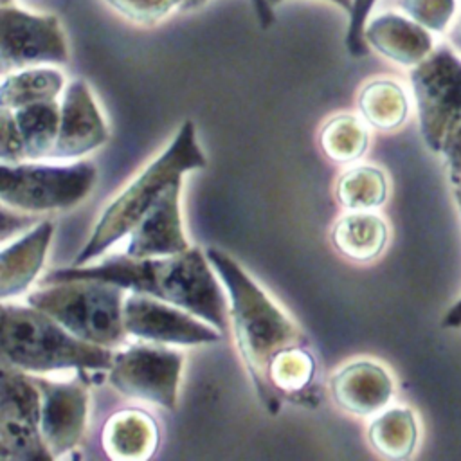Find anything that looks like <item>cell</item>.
Masks as SVG:
<instances>
[{
  "instance_id": "7a4b0ae2",
  "label": "cell",
  "mask_w": 461,
  "mask_h": 461,
  "mask_svg": "<svg viewBox=\"0 0 461 461\" xmlns=\"http://www.w3.org/2000/svg\"><path fill=\"white\" fill-rule=\"evenodd\" d=\"M205 254L230 295L232 330L250 380L263 405L276 414L279 394L268 378L270 362L281 349L301 344L303 335L230 256L218 249Z\"/></svg>"
},
{
  "instance_id": "83f0119b",
  "label": "cell",
  "mask_w": 461,
  "mask_h": 461,
  "mask_svg": "<svg viewBox=\"0 0 461 461\" xmlns=\"http://www.w3.org/2000/svg\"><path fill=\"white\" fill-rule=\"evenodd\" d=\"M400 5L420 25L432 31H443L448 25L456 2L454 0H400Z\"/></svg>"
},
{
  "instance_id": "484cf974",
  "label": "cell",
  "mask_w": 461,
  "mask_h": 461,
  "mask_svg": "<svg viewBox=\"0 0 461 461\" xmlns=\"http://www.w3.org/2000/svg\"><path fill=\"white\" fill-rule=\"evenodd\" d=\"M313 357L301 344L281 349L270 362L268 378L277 394L303 391L313 378Z\"/></svg>"
},
{
  "instance_id": "8fae6325",
  "label": "cell",
  "mask_w": 461,
  "mask_h": 461,
  "mask_svg": "<svg viewBox=\"0 0 461 461\" xmlns=\"http://www.w3.org/2000/svg\"><path fill=\"white\" fill-rule=\"evenodd\" d=\"M128 335L155 344H209L220 340V330L207 326L194 313L155 299L146 294L130 292L122 306Z\"/></svg>"
},
{
  "instance_id": "7402d4cb",
  "label": "cell",
  "mask_w": 461,
  "mask_h": 461,
  "mask_svg": "<svg viewBox=\"0 0 461 461\" xmlns=\"http://www.w3.org/2000/svg\"><path fill=\"white\" fill-rule=\"evenodd\" d=\"M25 144L27 158H47L59 133L61 108L54 101H43L13 110Z\"/></svg>"
},
{
  "instance_id": "ac0fdd59",
  "label": "cell",
  "mask_w": 461,
  "mask_h": 461,
  "mask_svg": "<svg viewBox=\"0 0 461 461\" xmlns=\"http://www.w3.org/2000/svg\"><path fill=\"white\" fill-rule=\"evenodd\" d=\"M158 443L155 420L139 409L112 414L104 425L103 447L112 459H148Z\"/></svg>"
},
{
  "instance_id": "e0dca14e",
  "label": "cell",
  "mask_w": 461,
  "mask_h": 461,
  "mask_svg": "<svg viewBox=\"0 0 461 461\" xmlns=\"http://www.w3.org/2000/svg\"><path fill=\"white\" fill-rule=\"evenodd\" d=\"M54 234L52 221H40L34 229L2 249L0 254V297L7 299L29 288L38 276L50 238Z\"/></svg>"
},
{
  "instance_id": "74e56055",
  "label": "cell",
  "mask_w": 461,
  "mask_h": 461,
  "mask_svg": "<svg viewBox=\"0 0 461 461\" xmlns=\"http://www.w3.org/2000/svg\"><path fill=\"white\" fill-rule=\"evenodd\" d=\"M5 4H11V0H2V5H5Z\"/></svg>"
},
{
  "instance_id": "9c48e42d",
  "label": "cell",
  "mask_w": 461,
  "mask_h": 461,
  "mask_svg": "<svg viewBox=\"0 0 461 461\" xmlns=\"http://www.w3.org/2000/svg\"><path fill=\"white\" fill-rule=\"evenodd\" d=\"M182 353L151 344H133L113 355L108 382L121 394L176 409Z\"/></svg>"
},
{
  "instance_id": "cb8c5ba5",
  "label": "cell",
  "mask_w": 461,
  "mask_h": 461,
  "mask_svg": "<svg viewBox=\"0 0 461 461\" xmlns=\"http://www.w3.org/2000/svg\"><path fill=\"white\" fill-rule=\"evenodd\" d=\"M335 194L340 205L349 211H369L384 203L387 196V180L376 167H351L339 178Z\"/></svg>"
},
{
  "instance_id": "f546056e",
  "label": "cell",
  "mask_w": 461,
  "mask_h": 461,
  "mask_svg": "<svg viewBox=\"0 0 461 461\" xmlns=\"http://www.w3.org/2000/svg\"><path fill=\"white\" fill-rule=\"evenodd\" d=\"M375 4L376 0H353L351 11H349L348 34H346V47L349 54L355 58L367 54V41L364 38V31Z\"/></svg>"
},
{
  "instance_id": "44dd1931",
  "label": "cell",
  "mask_w": 461,
  "mask_h": 461,
  "mask_svg": "<svg viewBox=\"0 0 461 461\" xmlns=\"http://www.w3.org/2000/svg\"><path fill=\"white\" fill-rule=\"evenodd\" d=\"M369 443L376 452L391 459H405L418 441V425L412 411L394 407L376 416L369 425Z\"/></svg>"
},
{
  "instance_id": "30bf717a",
  "label": "cell",
  "mask_w": 461,
  "mask_h": 461,
  "mask_svg": "<svg viewBox=\"0 0 461 461\" xmlns=\"http://www.w3.org/2000/svg\"><path fill=\"white\" fill-rule=\"evenodd\" d=\"M68 45L59 20L16 5H2V72L45 63H67Z\"/></svg>"
},
{
  "instance_id": "ffe728a7",
  "label": "cell",
  "mask_w": 461,
  "mask_h": 461,
  "mask_svg": "<svg viewBox=\"0 0 461 461\" xmlns=\"http://www.w3.org/2000/svg\"><path fill=\"white\" fill-rule=\"evenodd\" d=\"M65 85L63 74L47 67H27L5 74L0 85V104L11 110L54 101Z\"/></svg>"
},
{
  "instance_id": "6da1fadb",
  "label": "cell",
  "mask_w": 461,
  "mask_h": 461,
  "mask_svg": "<svg viewBox=\"0 0 461 461\" xmlns=\"http://www.w3.org/2000/svg\"><path fill=\"white\" fill-rule=\"evenodd\" d=\"M72 277L103 279L124 290L176 304L211 322L220 331L227 328V301L216 283L207 254L203 256L200 249L189 247L180 254L155 258L110 256L97 265L52 270L41 279V285Z\"/></svg>"
},
{
  "instance_id": "d6a6232c",
  "label": "cell",
  "mask_w": 461,
  "mask_h": 461,
  "mask_svg": "<svg viewBox=\"0 0 461 461\" xmlns=\"http://www.w3.org/2000/svg\"><path fill=\"white\" fill-rule=\"evenodd\" d=\"M441 326L443 328H461V297L447 310V313L443 315V321H441Z\"/></svg>"
},
{
  "instance_id": "e575fe53",
  "label": "cell",
  "mask_w": 461,
  "mask_h": 461,
  "mask_svg": "<svg viewBox=\"0 0 461 461\" xmlns=\"http://www.w3.org/2000/svg\"><path fill=\"white\" fill-rule=\"evenodd\" d=\"M268 2V5L270 7H274V5H277V4H281V2H285V0H267ZM328 2H333V4H337L340 9H344V11H351V5H353V0H328Z\"/></svg>"
},
{
  "instance_id": "277c9868",
  "label": "cell",
  "mask_w": 461,
  "mask_h": 461,
  "mask_svg": "<svg viewBox=\"0 0 461 461\" xmlns=\"http://www.w3.org/2000/svg\"><path fill=\"white\" fill-rule=\"evenodd\" d=\"M205 166V155L198 148L194 124L184 121L175 139L101 214L92 236L76 256L74 265H86L106 249L130 234L142 216L153 207L166 189L180 184L182 175Z\"/></svg>"
},
{
  "instance_id": "52a82bcc",
  "label": "cell",
  "mask_w": 461,
  "mask_h": 461,
  "mask_svg": "<svg viewBox=\"0 0 461 461\" xmlns=\"http://www.w3.org/2000/svg\"><path fill=\"white\" fill-rule=\"evenodd\" d=\"M411 85L421 137L429 149L441 151L443 139L461 112V58L441 45L414 65Z\"/></svg>"
},
{
  "instance_id": "4fadbf2b",
  "label": "cell",
  "mask_w": 461,
  "mask_h": 461,
  "mask_svg": "<svg viewBox=\"0 0 461 461\" xmlns=\"http://www.w3.org/2000/svg\"><path fill=\"white\" fill-rule=\"evenodd\" d=\"M59 108V133L47 158H76L106 142V124L83 79H76L67 86Z\"/></svg>"
},
{
  "instance_id": "f1b7e54d",
  "label": "cell",
  "mask_w": 461,
  "mask_h": 461,
  "mask_svg": "<svg viewBox=\"0 0 461 461\" xmlns=\"http://www.w3.org/2000/svg\"><path fill=\"white\" fill-rule=\"evenodd\" d=\"M0 158L2 164H18L27 158L23 137L16 124L14 113L5 106H2L0 115Z\"/></svg>"
},
{
  "instance_id": "9a60e30c",
  "label": "cell",
  "mask_w": 461,
  "mask_h": 461,
  "mask_svg": "<svg viewBox=\"0 0 461 461\" xmlns=\"http://www.w3.org/2000/svg\"><path fill=\"white\" fill-rule=\"evenodd\" d=\"M337 405L353 414H373L393 396V380L384 367L358 360L340 369L330 382Z\"/></svg>"
},
{
  "instance_id": "1f68e13d",
  "label": "cell",
  "mask_w": 461,
  "mask_h": 461,
  "mask_svg": "<svg viewBox=\"0 0 461 461\" xmlns=\"http://www.w3.org/2000/svg\"><path fill=\"white\" fill-rule=\"evenodd\" d=\"M252 9L256 14V20L261 27H270L274 23V13L267 0H252Z\"/></svg>"
},
{
  "instance_id": "5b68a950",
  "label": "cell",
  "mask_w": 461,
  "mask_h": 461,
  "mask_svg": "<svg viewBox=\"0 0 461 461\" xmlns=\"http://www.w3.org/2000/svg\"><path fill=\"white\" fill-rule=\"evenodd\" d=\"M27 303L81 340L115 348L124 342V288L103 279L72 277L47 283L32 292Z\"/></svg>"
},
{
  "instance_id": "2e32d148",
  "label": "cell",
  "mask_w": 461,
  "mask_h": 461,
  "mask_svg": "<svg viewBox=\"0 0 461 461\" xmlns=\"http://www.w3.org/2000/svg\"><path fill=\"white\" fill-rule=\"evenodd\" d=\"M364 38L385 58L400 65H418L432 52V40L423 25L385 13L367 22Z\"/></svg>"
},
{
  "instance_id": "836d02e7",
  "label": "cell",
  "mask_w": 461,
  "mask_h": 461,
  "mask_svg": "<svg viewBox=\"0 0 461 461\" xmlns=\"http://www.w3.org/2000/svg\"><path fill=\"white\" fill-rule=\"evenodd\" d=\"M448 41H450L452 49L461 56V13L457 14V18L452 23V29L448 32Z\"/></svg>"
},
{
  "instance_id": "4316f807",
  "label": "cell",
  "mask_w": 461,
  "mask_h": 461,
  "mask_svg": "<svg viewBox=\"0 0 461 461\" xmlns=\"http://www.w3.org/2000/svg\"><path fill=\"white\" fill-rule=\"evenodd\" d=\"M117 13L137 23H155L173 9H191V0H104Z\"/></svg>"
},
{
  "instance_id": "d4e9b609",
  "label": "cell",
  "mask_w": 461,
  "mask_h": 461,
  "mask_svg": "<svg viewBox=\"0 0 461 461\" xmlns=\"http://www.w3.org/2000/svg\"><path fill=\"white\" fill-rule=\"evenodd\" d=\"M367 139V130L360 119L353 115H339L324 126L321 133V146L330 158L337 162H349L364 155Z\"/></svg>"
},
{
  "instance_id": "5bb4252c",
  "label": "cell",
  "mask_w": 461,
  "mask_h": 461,
  "mask_svg": "<svg viewBox=\"0 0 461 461\" xmlns=\"http://www.w3.org/2000/svg\"><path fill=\"white\" fill-rule=\"evenodd\" d=\"M180 184L171 185L130 232L126 254L131 258L173 256L189 249L180 220Z\"/></svg>"
},
{
  "instance_id": "8992f818",
  "label": "cell",
  "mask_w": 461,
  "mask_h": 461,
  "mask_svg": "<svg viewBox=\"0 0 461 461\" xmlns=\"http://www.w3.org/2000/svg\"><path fill=\"white\" fill-rule=\"evenodd\" d=\"M0 198L5 205L29 212L68 209L94 187L97 169L92 162L70 166L2 164Z\"/></svg>"
},
{
  "instance_id": "d6986e66",
  "label": "cell",
  "mask_w": 461,
  "mask_h": 461,
  "mask_svg": "<svg viewBox=\"0 0 461 461\" xmlns=\"http://www.w3.org/2000/svg\"><path fill=\"white\" fill-rule=\"evenodd\" d=\"M331 241L342 256L355 261H371L387 243V225L369 211H351L335 223Z\"/></svg>"
},
{
  "instance_id": "4dcf8cb0",
  "label": "cell",
  "mask_w": 461,
  "mask_h": 461,
  "mask_svg": "<svg viewBox=\"0 0 461 461\" xmlns=\"http://www.w3.org/2000/svg\"><path fill=\"white\" fill-rule=\"evenodd\" d=\"M439 153L445 157L450 182L456 184L461 178V112L452 121Z\"/></svg>"
},
{
  "instance_id": "ba28073f",
  "label": "cell",
  "mask_w": 461,
  "mask_h": 461,
  "mask_svg": "<svg viewBox=\"0 0 461 461\" xmlns=\"http://www.w3.org/2000/svg\"><path fill=\"white\" fill-rule=\"evenodd\" d=\"M41 393L25 371L2 362L0 375V457L4 461L54 459L41 429Z\"/></svg>"
},
{
  "instance_id": "603a6c76",
  "label": "cell",
  "mask_w": 461,
  "mask_h": 461,
  "mask_svg": "<svg viewBox=\"0 0 461 461\" xmlns=\"http://www.w3.org/2000/svg\"><path fill=\"white\" fill-rule=\"evenodd\" d=\"M360 112L371 126L378 130H394L407 117V95L402 86L389 79L367 83L358 95Z\"/></svg>"
},
{
  "instance_id": "3957f363",
  "label": "cell",
  "mask_w": 461,
  "mask_h": 461,
  "mask_svg": "<svg viewBox=\"0 0 461 461\" xmlns=\"http://www.w3.org/2000/svg\"><path fill=\"white\" fill-rule=\"evenodd\" d=\"M2 362L25 373L58 369L108 371L113 351L77 339L49 313L34 306L4 304L0 333Z\"/></svg>"
},
{
  "instance_id": "8d00e7d4",
  "label": "cell",
  "mask_w": 461,
  "mask_h": 461,
  "mask_svg": "<svg viewBox=\"0 0 461 461\" xmlns=\"http://www.w3.org/2000/svg\"><path fill=\"white\" fill-rule=\"evenodd\" d=\"M200 4H203V0H191V9L196 7V5H200Z\"/></svg>"
},
{
  "instance_id": "d590c367",
  "label": "cell",
  "mask_w": 461,
  "mask_h": 461,
  "mask_svg": "<svg viewBox=\"0 0 461 461\" xmlns=\"http://www.w3.org/2000/svg\"><path fill=\"white\" fill-rule=\"evenodd\" d=\"M452 185H454V196H456V202H457V207H459V212H461V178Z\"/></svg>"
},
{
  "instance_id": "7c38bea8",
  "label": "cell",
  "mask_w": 461,
  "mask_h": 461,
  "mask_svg": "<svg viewBox=\"0 0 461 461\" xmlns=\"http://www.w3.org/2000/svg\"><path fill=\"white\" fill-rule=\"evenodd\" d=\"M41 393L40 429L52 457L72 450L86 423V391L70 382H50L32 376Z\"/></svg>"
}]
</instances>
